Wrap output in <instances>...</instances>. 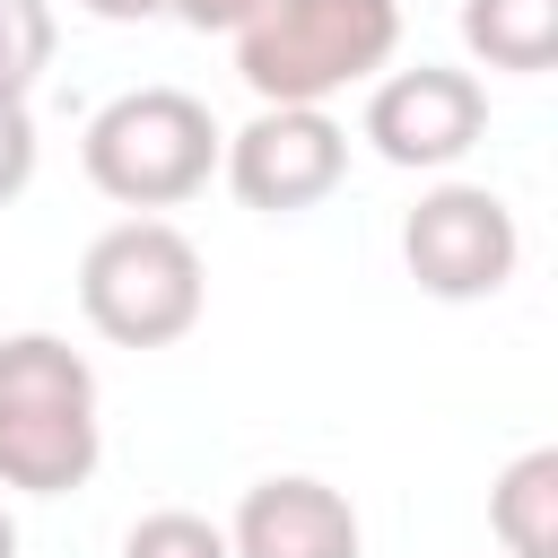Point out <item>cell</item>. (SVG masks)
Here are the masks:
<instances>
[{"instance_id":"obj_15","label":"cell","mask_w":558,"mask_h":558,"mask_svg":"<svg viewBox=\"0 0 558 558\" xmlns=\"http://www.w3.org/2000/svg\"><path fill=\"white\" fill-rule=\"evenodd\" d=\"M87 17H105V26H140V17H157L166 0H78Z\"/></svg>"},{"instance_id":"obj_10","label":"cell","mask_w":558,"mask_h":558,"mask_svg":"<svg viewBox=\"0 0 558 558\" xmlns=\"http://www.w3.org/2000/svg\"><path fill=\"white\" fill-rule=\"evenodd\" d=\"M462 44L488 70L541 78L558 61V0H462Z\"/></svg>"},{"instance_id":"obj_9","label":"cell","mask_w":558,"mask_h":558,"mask_svg":"<svg viewBox=\"0 0 558 558\" xmlns=\"http://www.w3.org/2000/svg\"><path fill=\"white\" fill-rule=\"evenodd\" d=\"M488 523H497L506 558H558V445H532L523 462L497 471Z\"/></svg>"},{"instance_id":"obj_13","label":"cell","mask_w":558,"mask_h":558,"mask_svg":"<svg viewBox=\"0 0 558 558\" xmlns=\"http://www.w3.org/2000/svg\"><path fill=\"white\" fill-rule=\"evenodd\" d=\"M35 183V113L26 96H0V209Z\"/></svg>"},{"instance_id":"obj_14","label":"cell","mask_w":558,"mask_h":558,"mask_svg":"<svg viewBox=\"0 0 558 558\" xmlns=\"http://www.w3.org/2000/svg\"><path fill=\"white\" fill-rule=\"evenodd\" d=\"M166 9H174L192 35H235V26H244L262 0H166Z\"/></svg>"},{"instance_id":"obj_2","label":"cell","mask_w":558,"mask_h":558,"mask_svg":"<svg viewBox=\"0 0 558 558\" xmlns=\"http://www.w3.org/2000/svg\"><path fill=\"white\" fill-rule=\"evenodd\" d=\"M401 44V0H262L235 26V78L262 105H331Z\"/></svg>"},{"instance_id":"obj_5","label":"cell","mask_w":558,"mask_h":558,"mask_svg":"<svg viewBox=\"0 0 558 558\" xmlns=\"http://www.w3.org/2000/svg\"><path fill=\"white\" fill-rule=\"evenodd\" d=\"M218 174L244 209L262 218H296L314 201L340 192L349 174V131L323 113V105H262L244 131L218 140Z\"/></svg>"},{"instance_id":"obj_1","label":"cell","mask_w":558,"mask_h":558,"mask_svg":"<svg viewBox=\"0 0 558 558\" xmlns=\"http://www.w3.org/2000/svg\"><path fill=\"white\" fill-rule=\"evenodd\" d=\"M96 453H105L96 366L52 331H9L0 340V488L70 497L87 488Z\"/></svg>"},{"instance_id":"obj_7","label":"cell","mask_w":558,"mask_h":558,"mask_svg":"<svg viewBox=\"0 0 558 558\" xmlns=\"http://www.w3.org/2000/svg\"><path fill=\"white\" fill-rule=\"evenodd\" d=\"M488 131V87L471 70H445V61H418V70H392L375 78L366 96V140L384 166L401 174H436L453 157H471Z\"/></svg>"},{"instance_id":"obj_16","label":"cell","mask_w":558,"mask_h":558,"mask_svg":"<svg viewBox=\"0 0 558 558\" xmlns=\"http://www.w3.org/2000/svg\"><path fill=\"white\" fill-rule=\"evenodd\" d=\"M0 558H17V523H9V506H0Z\"/></svg>"},{"instance_id":"obj_6","label":"cell","mask_w":558,"mask_h":558,"mask_svg":"<svg viewBox=\"0 0 558 558\" xmlns=\"http://www.w3.org/2000/svg\"><path fill=\"white\" fill-rule=\"evenodd\" d=\"M401 262L427 296L445 305H471V296H497L523 262V227L514 209L488 192V183H436L410 218H401Z\"/></svg>"},{"instance_id":"obj_8","label":"cell","mask_w":558,"mask_h":558,"mask_svg":"<svg viewBox=\"0 0 558 558\" xmlns=\"http://www.w3.org/2000/svg\"><path fill=\"white\" fill-rule=\"evenodd\" d=\"M235 558H357V506L331 480H253L235 523H227Z\"/></svg>"},{"instance_id":"obj_4","label":"cell","mask_w":558,"mask_h":558,"mask_svg":"<svg viewBox=\"0 0 558 558\" xmlns=\"http://www.w3.org/2000/svg\"><path fill=\"white\" fill-rule=\"evenodd\" d=\"M209 305L201 253L183 227L166 218H122L87 244L78 262V314L113 340V349H174Z\"/></svg>"},{"instance_id":"obj_3","label":"cell","mask_w":558,"mask_h":558,"mask_svg":"<svg viewBox=\"0 0 558 558\" xmlns=\"http://www.w3.org/2000/svg\"><path fill=\"white\" fill-rule=\"evenodd\" d=\"M218 140L227 131L209 122L201 96H183V87H131V96H113L87 122L78 166L122 209H174V201H192L218 174Z\"/></svg>"},{"instance_id":"obj_12","label":"cell","mask_w":558,"mask_h":558,"mask_svg":"<svg viewBox=\"0 0 558 558\" xmlns=\"http://www.w3.org/2000/svg\"><path fill=\"white\" fill-rule=\"evenodd\" d=\"M52 61V9L44 0H0V96H26Z\"/></svg>"},{"instance_id":"obj_11","label":"cell","mask_w":558,"mask_h":558,"mask_svg":"<svg viewBox=\"0 0 558 558\" xmlns=\"http://www.w3.org/2000/svg\"><path fill=\"white\" fill-rule=\"evenodd\" d=\"M122 558H235V549H227V532H218L209 514H192V506H157V514L131 523Z\"/></svg>"}]
</instances>
